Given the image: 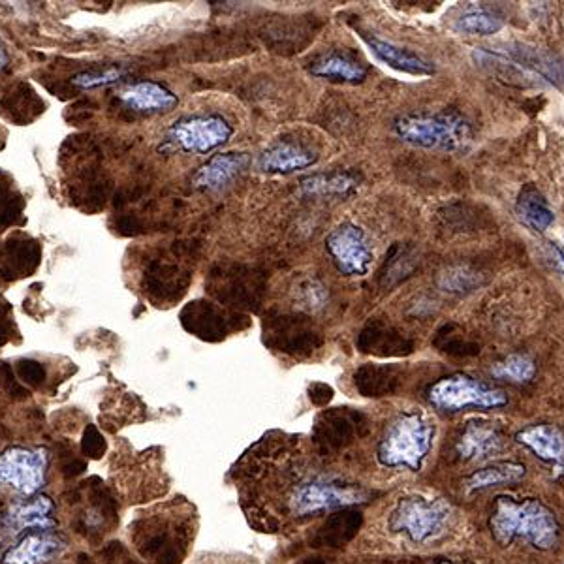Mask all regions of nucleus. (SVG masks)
I'll list each match as a JSON object with an SVG mask.
<instances>
[{"mask_svg":"<svg viewBox=\"0 0 564 564\" xmlns=\"http://www.w3.org/2000/svg\"><path fill=\"white\" fill-rule=\"evenodd\" d=\"M367 497V491L361 487L314 480L294 489L290 497V510L298 517L314 516L331 510H346L367 501Z\"/></svg>","mask_w":564,"mask_h":564,"instance_id":"1a4fd4ad","label":"nucleus"},{"mask_svg":"<svg viewBox=\"0 0 564 564\" xmlns=\"http://www.w3.org/2000/svg\"><path fill=\"white\" fill-rule=\"evenodd\" d=\"M361 36L367 42V46L371 47V51L375 53L376 59L388 64L393 70L405 72L410 76H431L435 72L433 63H429L427 59H423L422 55L410 51L407 47L395 46L392 42H386L382 38L369 36L367 32H363Z\"/></svg>","mask_w":564,"mask_h":564,"instance_id":"aec40b11","label":"nucleus"},{"mask_svg":"<svg viewBox=\"0 0 564 564\" xmlns=\"http://www.w3.org/2000/svg\"><path fill=\"white\" fill-rule=\"evenodd\" d=\"M326 251L339 273L346 277H363L375 260L371 239L352 222H343L326 237Z\"/></svg>","mask_w":564,"mask_h":564,"instance_id":"9d476101","label":"nucleus"},{"mask_svg":"<svg viewBox=\"0 0 564 564\" xmlns=\"http://www.w3.org/2000/svg\"><path fill=\"white\" fill-rule=\"evenodd\" d=\"M299 301L311 311H320L328 303V288L316 279H309L299 286Z\"/></svg>","mask_w":564,"mask_h":564,"instance_id":"72a5a7b5","label":"nucleus"},{"mask_svg":"<svg viewBox=\"0 0 564 564\" xmlns=\"http://www.w3.org/2000/svg\"><path fill=\"white\" fill-rule=\"evenodd\" d=\"M534 373H536L534 361L527 356H521V354H512V356L504 358L491 367V375L495 378L510 380V382H516V384L533 380Z\"/></svg>","mask_w":564,"mask_h":564,"instance_id":"7c9ffc66","label":"nucleus"},{"mask_svg":"<svg viewBox=\"0 0 564 564\" xmlns=\"http://www.w3.org/2000/svg\"><path fill=\"white\" fill-rule=\"evenodd\" d=\"M354 380L358 392L365 397H384L397 388V375L386 365H363L356 371Z\"/></svg>","mask_w":564,"mask_h":564,"instance_id":"bb28decb","label":"nucleus"},{"mask_svg":"<svg viewBox=\"0 0 564 564\" xmlns=\"http://www.w3.org/2000/svg\"><path fill=\"white\" fill-rule=\"evenodd\" d=\"M106 450V442L104 437L98 433L96 427H89L83 435V454L91 455V457H100Z\"/></svg>","mask_w":564,"mask_h":564,"instance_id":"f704fd0d","label":"nucleus"},{"mask_svg":"<svg viewBox=\"0 0 564 564\" xmlns=\"http://www.w3.org/2000/svg\"><path fill=\"white\" fill-rule=\"evenodd\" d=\"M360 416L348 408H333L318 416L314 423V442L324 450L333 452L350 444L358 435Z\"/></svg>","mask_w":564,"mask_h":564,"instance_id":"2eb2a0df","label":"nucleus"},{"mask_svg":"<svg viewBox=\"0 0 564 564\" xmlns=\"http://www.w3.org/2000/svg\"><path fill=\"white\" fill-rule=\"evenodd\" d=\"M416 264H418V258L412 249L395 247L390 258L386 260V266L382 269V275H380L382 286L390 288L393 284L407 279L408 275L414 271Z\"/></svg>","mask_w":564,"mask_h":564,"instance_id":"c756f323","label":"nucleus"},{"mask_svg":"<svg viewBox=\"0 0 564 564\" xmlns=\"http://www.w3.org/2000/svg\"><path fill=\"white\" fill-rule=\"evenodd\" d=\"M433 439L435 425L427 420V416L414 410L401 412L386 427L378 442V463L390 469L407 467L418 472L433 448Z\"/></svg>","mask_w":564,"mask_h":564,"instance_id":"f03ea898","label":"nucleus"},{"mask_svg":"<svg viewBox=\"0 0 564 564\" xmlns=\"http://www.w3.org/2000/svg\"><path fill=\"white\" fill-rule=\"evenodd\" d=\"M126 76V68L123 66H106V68H93L79 72L72 83L79 89H98V87H108L113 83H119Z\"/></svg>","mask_w":564,"mask_h":564,"instance_id":"473e14b6","label":"nucleus"},{"mask_svg":"<svg viewBox=\"0 0 564 564\" xmlns=\"http://www.w3.org/2000/svg\"><path fill=\"white\" fill-rule=\"evenodd\" d=\"M117 96L126 108L138 113H168L175 110L179 104L177 94L157 81L130 83L123 87Z\"/></svg>","mask_w":564,"mask_h":564,"instance_id":"dca6fc26","label":"nucleus"},{"mask_svg":"<svg viewBox=\"0 0 564 564\" xmlns=\"http://www.w3.org/2000/svg\"><path fill=\"white\" fill-rule=\"evenodd\" d=\"M525 474H527V469L521 463H514V461L493 463L489 467L472 472L467 480V487L470 491H480L487 487L516 484L525 478Z\"/></svg>","mask_w":564,"mask_h":564,"instance_id":"393cba45","label":"nucleus"},{"mask_svg":"<svg viewBox=\"0 0 564 564\" xmlns=\"http://www.w3.org/2000/svg\"><path fill=\"white\" fill-rule=\"evenodd\" d=\"M66 542L53 531L25 533L14 546L4 551L2 564H47L63 551Z\"/></svg>","mask_w":564,"mask_h":564,"instance_id":"ddd939ff","label":"nucleus"},{"mask_svg":"<svg viewBox=\"0 0 564 564\" xmlns=\"http://www.w3.org/2000/svg\"><path fill=\"white\" fill-rule=\"evenodd\" d=\"M361 177L354 172L316 173L299 183V192L313 198H346L360 187Z\"/></svg>","mask_w":564,"mask_h":564,"instance_id":"5701e85b","label":"nucleus"},{"mask_svg":"<svg viewBox=\"0 0 564 564\" xmlns=\"http://www.w3.org/2000/svg\"><path fill=\"white\" fill-rule=\"evenodd\" d=\"M266 343L292 356L311 354L322 345V337L313 322L301 314H275L264 324Z\"/></svg>","mask_w":564,"mask_h":564,"instance_id":"9b49d317","label":"nucleus"},{"mask_svg":"<svg viewBox=\"0 0 564 564\" xmlns=\"http://www.w3.org/2000/svg\"><path fill=\"white\" fill-rule=\"evenodd\" d=\"M439 286L450 294H469L480 286V275L470 267L454 266L439 275Z\"/></svg>","mask_w":564,"mask_h":564,"instance_id":"2f4dec72","label":"nucleus"},{"mask_svg":"<svg viewBox=\"0 0 564 564\" xmlns=\"http://www.w3.org/2000/svg\"><path fill=\"white\" fill-rule=\"evenodd\" d=\"M519 444L533 450L546 463L561 465L564 461V435L553 425L536 423L521 429L516 435Z\"/></svg>","mask_w":564,"mask_h":564,"instance_id":"4be33fe9","label":"nucleus"},{"mask_svg":"<svg viewBox=\"0 0 564 564\" xmlns=\"http://www.w3.org/2000/svg\"><path fill=\"white\" fill-rule=\"evenodd\" d=\"M489 527L501 546H510L521 536L536 549H551L559 540L557 517L551 508L536 499L516 501L504 495L497 497Z\"/></svg>","mask_w":564,"mask_h":564,"instance_id":"f257e3e1","label":"nucleus"},{"mask_svg":"<svg viewBox=\"0 0 564 564\" xmlns=\"http://www.w3.org/2000/svg\"><path fill=\"white\" fill-rule=\"evenodd\" d=\"M356 345L361 352L380 354V356L405 352V341L395 331L386 328L380 322H371L367 328L363 329Z\"/></svg>","mask_w":564,"mask_h":564,"instance_id":"a878e982","label":"nucleus"},{"mask_svg":"<svg viewBox=\"0 0 564 564\" xmlns=\"http://www.w3.org/2000/svg\"><path fill=\"white\" fill-rule=\"evenodd\" d=\"M10 63V55H8V49L4 46V42L0 40V70H4L6 66Z\"/></svg>","mask_w":564,"mask_h":564,"instance_id":"58836bf2","label":"nucleus"},{"mask_svg":"<svg viewBox=\"0 0 564 564\" xmlns=\"http://www.w3.org/2000/svg\"><path fill=\"white\" fill-rule=\"evenodd\" d=\"M307 564H326V563H318V561H313V563H307Z\"/></svg>","mask_w":564,"mask_h":564,"instance_id":"a19ab883","label":"nucleus"},{"mask_svg":"<svg viewBox=\"0 0 564 564\" xmlns=\"http://www.w3.org/2000/svg\"><path fill=\"white\" fill-rule=\"evenodd\" d=\"M251 158L247 153H220L209 158L192 177L194 187L200 190H220L228 187L237 175L247 170Z\"/></svg>","mask_w":564,"mask_h":564,"instance_id":"6ab92c4d","label":"nucleus"},{"mask_svg":"<svg viewBox=\"0 0 564 564\" xmlns=\"http://www.w3.org/2000/svg\"><path fill=\"white\" fill-rule=\"evenodd\" d=\"M450 517L452 506L444 499L407 497L397 502L390 516V529L405 534L414 544H423L444 533Z\"/></svg>","mask_w":564,"mask_h":564,"instance_id":"20e7f679","label":"nucleus"},{"mask_svg":"<svg viewBox=\"0 0 564 564\" xmlns=\"http://www.w3.org/2000/svg\"><path fill=\"white\" fill-rule=\"evenodd\" d=\"M429 403L444 412L465 408H499L508 403L506 393L463 373L444 376L429 388Z\"/></svg>","mask_w":564,"mask_h":564,"instance_id":"423d86ee","label":"nucleus"},{"mask_svg":"<svg viewBox=\"0 0 564 564\" xmlns=\"http://www.w3.org/2000/svg\"><path fill=\"white\" fill-rule=\"evenodd\" d=\"M360 525V512L343 510L341 514H335L331 517L328 523L324 525V529L318 534V542L322 546H335V548L343 546L354 534L358 533Z\"/></svg>","mask_w":564,"mask_h":564,"instance_id":"c85d7f7f","label":"nucleus"},{"mask_svg":"<svg viewBox=\"0 0 564 564\" xmlns=\"http://www.w3.org/2000/svg\"><path fill=\"white\" fill-rule=\"evenodd\" d=\"M549 256H551V262H553V267L559 269L564 275V254L559 251V247L555 243H549Z\"/></svg>","mask_w":564,"mask_h":564,"instance_id":"e433bc0d","label":"nucleus"},{"mask_svg":"<svg viewBox=\"0 0 564 564\" xmlns=\"http://www.w3.org/2000/svg\"><path fill=\"white\" fill-rule=\"evenodd\" d=\"M55 504L47 495H34L29 501L12 504L6 512L14 536L31 531H51L57 527V519L51 516Z\"/></svg>","mask_w":564,"mask_h":564,"instance_id":"f3484780","label":"nucleus"},{"mask_svg":"<svg viewBox=\"0 0 564 564\" xmlns=\"http://www.w3.org/2000/svg\"><path fill=\"white\" fill-rule=\"evenodd\" d=\"M234 136V126L217 113H196L177 119L166 132V145L188 155H207Z\"/></svg>","mask_w":564,"mask_h":564,"instance_id":"39448f33","label":"nucleus"},{"mask_svg":"<svg viewBox=\"0 0 564 564\" xmlns=\"http://www.w3.org/2000/svg\"><path fill=\"white\" fill-rule=\"evenodd\" d=\"M49 452L46 448L10 446L0 454V486L34 497L46 486Z\"/></svg>","mask_w":564,"mask_h":564,"instance_id":"6e6552de","label":"nucleus"},{"mask_svg":"<svg viewBox=\"0 0 564 564\" xmlns=\"http://www.w3.org/2000/svg\"><path fill=\"white\" fill-rule=\"evenodd\" d=\"M318 162V155L311 147L298 143V141L279 140L266 147L258 157V168L264 173L301 172L313 168Z\"/></svg>","mask_w":564,"mask_h":564,"instance_id":"4468645a","label":"nucleus"},{"mask_svg":"<svg viewBox=\"0 0 564 564\" xmlns=\"http://www.w3.org/2000/svg\"><path fill=\"white\" fill-rule=\"evenodd\" d=\"M454 29L467 36H489L502 29V19L484 6H470L455 21Z\"/></svg>","mask_w":564,"mask_h":564,"instance_id":"cd10ccee","label":"nucleus"},{"mask_svg":"<svg viewBox=\"0 0 564 564\" xmlns=\"http://www.w3.org/2000/svg\"><path fill=\"white\" fill-rule=\"evenodd\" d=\"M455 448L463 461H484L502 452L504 439L491 423L469 422Z\"/></svg>","mask_w":564,"mask_h":564,"instance_id":"a211bd4d","label":"nucleus"},{"mask_svg":"<svg viewBox=\"0 0 564 564\" xmlns=\"http://www.w3.org/2000/svg\"><path fill=\"white\" fill-rule=\"evenodd\" d=\"M437 564H469V563H454V561H440Z\"/></svg>","mask_w":564,"mask_h":564,"instance_id":"ea45409f","label":"nucleus"},{"mask_svg":"<svg viewBox=\"0 0 564 564\" xmlns=\"http://www.w3.org/2000/svg\"><path fill=\"white\" fill-rule=\"evenodd\" d=\"M183 326L205 341H220L235 328L237 314L228 313L222 305L209 301H194L181 314Z\"/></svg>","mask_w":564,"mask_h":564,"instance_id":"f8f14e48","label":"nucleus"},{"mask_svg":"<svg viewBox=\"0 0 564 564\" xmlns=\"http://www.w3.org/2000/svg\"><path fill=\"white\" fill-rule=\"evenodd\" d=\"M309 397H311V401H313L316 407H324V405H328L329 401H331L333 390H331V386H328V384L316 382V384L309 388Z\"/></svg>","mask_w":564,"mask_h":564,"instance_id":"c9c22d12","label":"nucleus"},{"mask_svg":"<svg viewBox=\"0 0 564 564\" xmlns=\"http://www.w3.org/2000/svg\"><path fill=\"white\" fill-rule=\"evenodd\" d=\"M516 213L517 219L534 232H546L555 219L548 200L534 187L521 190L516 202Z\"/></svg>","mask_w":564,"mask_h":564,"instance_id":"b1692460","label":"nucleus"},{"mask_svg":"<svg viewBox=\"0 0 564 564\" xmlns=\"http://www.w3.org/2000/svg\"><path fill=\"white\" fill-rule=\"evenodd\" d=\"M309 72L314 78L337 83H361L367 78V66L348 51H329L326 55L314 59L309 66Z\"/></svg>","mask_w":564,"mask_h":564,"instance_id":"412c9836","label":"nucleus"},{"mask_svg":"<svg viewBox=\"0 0 564 564\" xmlns=\"http://www.w3.org/2000/svg\"><path fill=\"white\" fill-rule=\"evenodd\" d=\"M10 536H14V533H12V529H10L6 512L2 510V512H0V546H2Z\"/></svg>","mask_w":564,"mask_h":564,"instance_id":"4c0bfd02","label":"nucleus"},{"mask_svg":"<svg viewBox=\"0 0 564 564\" xmlns=\"http://www.w3.org/2000/svg\"><path fill=\"white\" fill-rule=\"evenodd\" d=\"M393 132L408 145L429 151H459L472 140L469 121L454 111L401 115L393 121Z\"/></svg>","mask_w":564,"mask_h":564,"instance_id":"7ed1b4c3","label":"nucleus"},{"mask_svg":"<svg viewBox=\"0 0 564 564\" xmlns=\"http://www.w3.org/2000/svg\"><path fill=\"white\" fill-rule=\"evenodd\" d=\"M207 290L222 305L232 309H256L262 301L266 281L256 269L239 264H219L213 267Z\"/></svg>","mask_w":564,"mask_h":564,"instance_id":"0eeeda50","label":"nucleus"}]
</instances>
